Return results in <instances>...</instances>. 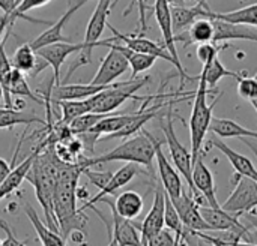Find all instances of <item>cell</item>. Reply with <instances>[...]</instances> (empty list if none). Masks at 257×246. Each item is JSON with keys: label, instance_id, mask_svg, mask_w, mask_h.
I'll return each mask as SVG.
<instances>
[{"label": "cell", "instance_id": "cell-1", "mask_svg": "<svg viewBox=\"0 0 257 246\" xmlns=\"http://www.w3.org/2000/svg\"><path fill=\"white\" fill-rule=\"evenodd\" d=\"M83 168L78 164H66L57 159L56 189L53 198V210L59 234L66 242L71 233L81 231L86 227L87 216L77 209L75 189Z\"/></svg>", "mask_w": 257, "mask_h": 246}, {"label": "cell", "instance_id": "cell-2", "mask_svg": "<svg viewBox=\"0 0 257 246\" xmlns=\"http://www.w3.org/2000/svg\"><path fill=\"white\" fill-rule=\"evenodd\" d=\"M155 141L157 138L152 134H149V131L142 128L139 134H136L130 140H125L122 144H119L113 150H108L95 158L81 156L75 164H78L84 170V168H90V167L101 165L105 162L122 161L128 164L145 165L152 170V164L155 159Z\"/></svg>", "mask_w": 257, "mask_h": 246}, {"label": "cell", "instance_id": "cell-3", "mask_svg": "<svg viewBox=\"0 0 257 246\" xmlns=\"http://www.w3.org/2000/svg\"><path fill=\"white\" fill-rule=\"evenodd\" d=\"M56 167H57V158L54 155L53 146H48L38 153L26 179L35 188L36 198L42 206L44 216L47 221L45 225L50 230L59 233L54 218V210H53V198L56 189Z\"/></svg>", "mask_w": 257, "mask_h": 246}, {"label": "cell", "instance_id": "cell-4", "mask_svg": "<svg viewBox=\"0 0 257 246\" xmlns=\"http://www.w3.org/2000/svg\"><path fill=\"white\" fill-rule=\"evenodd\" d=\"M199 86L197 90L194 92V105L190 117V137H191V161L193 164L196 162L197 158H200L202 146L205 143V137L209 129V123L212 116V110L218 101V98L223 93H218V96L214 99L212 104H208V95L212 92L206 87V83L202 75L197 77Z\"/></svg>", "mask_w": 257, "mask_h": 246}, {"label": "cell", "instance_id": "cell-5", "mask_svg": "<svg viewBox=\"0 0 257 246\" xmlns=\"http://www.w3.org/2000/svg\"><path fill=\"white\" fill-rule=\"evenodd\" d=\"M111 5H113V0H98L96 6H95V11L87 23V27H86V33H84V41L81 42L83 48L78 51V57L74 60V63L71 65L68 74H66V78L68 80L75 69H78L80 66H84V65H89L92 62V51L95 47H98V42L101 39V35L104 32V29L107 27V18L111 12Z\"/></svg>", "mask_w": 257, "mask_h": 246}, {"label": "cell", "instance_id": "cell-6", "mask_svg": "<svg viewBox=\"0 0 257 246\" xmlns=\"http://www.w3.org/2000/svg\"><path fill=\"white\" fill-rule=\"evenodd\" d=\"M149 81H151V78L145 77L142 80H130V81H122V83H113L108 89L92 96V99H93L92 113L110 114V111L117 110L128 99L142 101V96H136V93L142 87H145Z\"/></svg>", "mask_w": 257, "mask_h": 246}, {"label": "cell", "instance_id": "cell-7", "mask_svg": "<svg viewBox=\"0 0 257 246\" xmlns=\"http://www.w3.org/2000/svg\"><path fill=\"white\" fill-rule=\"evenodd\" d=\"M161 131L164 132V137H166V143L169 146V150H170V156H172V161L175 164V168L178 173L182 174V177L185 179L190 191L193 192V198L196 200V203L199 206H206L203 198L199 195V192L194 189L193 186V182H191V170H193V161H191V153L190 150L179 141V138L176 137V132H175V126H173V119H172V113L169 111L167 116H166V123H161Z\"/></svg>", "mask_w": 257, "mask_h": 246}, {"label": "cell", "instance_id": "cell-8", "mask_svg": "<svg viewBox=\"0 0 257 246\" xmlns=\"http://www.w3.org/2000/svg\"><path fill=\"white\" fill-rule=\"evenodd\" d=\"M154 14L158 23V27L161 30L163 35V41H164V47L167 50V53L172 56L173 62H175V68L178 69L179 75H181V89L184 87V84L187 81H194L197 80L196 77H190L187 74V71L184 69L178 50H176V41H175V35L172 30V18H170V5L167 0H155V6H154Z\"/></svg>", "mask_w": 257, "mask_h": 246}, {"label": "cell", "instance_id": "cell-9", "mask_svg": "<svg viewBox=\"0 0 257 246\" xmlns=\"http://www.w3.org/2000/svg\"><path fill=\"white\" fill-rule=\"evenodd\" d=\"M236 188L230 194V197L224 201L220 209L226 213L241 216L242 213L251 212L254 213L257 206V180L235 176Z\"/></svg>", "mask_w": 257, "mask_h": 246}, {"label": "cell", "instance_id": "cell-10", "mask_svg": "<svg viewBox=\"0 0 257 246\" xmlns=\"http://www.w3.org/2000/svg\"><path fill=\"white\" fill-rule=\"evenodd\" d=\"M107 27L110 29V32L113 33V38H116L122 45H125L126 48L136 51V53H142L146 56H152L155 59H163L167 60L169 63H172L175 66V62L172 59V56L167 53L166 47L163 44H158L155 41H151L142 35H125L122 32H119L116 27H113L110 23H107Z\"/></svg>", "mask_w": 257, "mask_h": 246}, {"label": "cell", "instance_id": "cell-11", "mask_svg": "<svg viewBox=\"0 0 257 246\" xmlns=\"http://www.w3.org/2000/svg\"><path fill=\"white\" fill-rule=\"evenodd\" d=\"M164 207H166V192L161 186H157L155 197L149 213L142 224H134L139 233H142V245L146 246L148 240L154 237L164 228Z\"/></svg>", "mask_w": 257, "mask_h": 246}, {"label": "cell", "instance_id": "cell-12", "mask_svg": "<svg viewBox=\"0 0 257 246\" xmlns=\"http://www.w3.org/2000/svg\"><path fill=\"white\" fill-rule=\"evenodd\" d=\"M170 201H172L175 210L178 212L181 222L191 234L211 231L199 212V204L196 203V200L191 195H187L185 192H182L178 198L170 200Z\"/></svg>", "mask_w": 257, "mask_h": 246}, {"label": "cell", "instance_id": "cell-13", "mask_svg": "<svg viewBox=\"0 0 257 246\" xmlns=\"http://www.w3.org/2000/svg\"><path fill=\"white\" fill-rule=\"evenodd\" d=\"M107 48H110V51L102 59L95 77L90 81V84H93V86H110L120 75H123L130 68L128 62L122 56V53H119L113 47H107Z\"/></svg>", "mask_w": 257, "mask_h": 246}, {"label": "cell", "instance_id": "cell-14", "mask_svg": "<svg viewBox=\"0 0 257 246\" xmlns=\"http://www.w3.org/2000/svg\"><path fill=\"white\" fill-rule=\"evenodd\" d=\"M83 48L81 44H71V42H59V44H53V45H47L42 47L39 50H36V56L39 59H42L48 66L53 68V81L54 86L60 84V69L62 65L65 63V60L74 54L78 53Z\"/></svg>", "mask_w": 257, "mask_h": 246}, {"label": "cell", "instance_id": "cell-15", "mask_svg": "<svg viewBox=\"0 0 257 246\" xmlns=\"http://www.w3.org/2000/svg\"><path fill=\"white\" fill-rule=\"evenodd\" d=\"M161 144H163V141L157 138V141H155V161H157V165H158L160 180L163 183L161 188L164 189L166 195L170 200H175L184 192V186H182V180H181L179 173L169 162L164 152L161 150Z\"/></svg>", "mask_w": 257, "mask_h": 246}, {"label": "cell", "instance_id": "cell-16", "mask_svg": "<svg viewBox=\"0 0 257 246\" xmlns=\"http://www.w3.org/2000/svg\"><path fill=\"white\" fill-rule=\"evenodd\" d=\"M191 182L194 189L199 192L200 197L205 198V204L212 207V209H220V203L217 200L215 194V183H214V176L211 170L206 167L202 158H197L196 162L193 164L191 170Z\"/></svg>", "mask_w": 257, "mask_h": 246}, {"label": "cell", "instance_id": "cell-17", "mask_svg": "<svg viewBox=\"0 0 257 246\" xmlns=\"http://www.w3.org/2000/svg\"><path fill=\"white\" fill-rule=\"evenodd\" d=\"M199 212L211 231L250 233V228L245 227L239 221V216H236V215H230V213L223 212L221 209H212L209 206H199Z\"/></svg>", "mask_w": 257, "mask_h": 246}, {"label": "cell", "instance_id": "cell-18", "mask_svg": "<svg viewBox=\"0 0 257 246\" xmlns=\"http://www.w3.org/2000/svg\"><path fill=\"white\" fill-rule=\"evenodd\" d=\"M139 173H140L139 165H136V164H125L122 168H119L116 173H113L111 177H110V180L107 182V185H105L96 195H93L92 198H89V200L81 206V209H78V210H80V212H84L87 207H93L96 203H99V201H101L102 198H105L107 195L114 194V192H117L120 188H123L125 185H128Z\"/></svg>", "mask_w": 257, "mask_h": 246}, {"label": "cell", "instance_id": "cell-19", "mask_svg": "<svg viewBox=\"0 0 257 246\" xmlns=\"http://www.w3.org/2000/svg\"><path fill=\"white\" fill-rule=\"evenodd\" d=\"M99 203H105L111 209V224H113V237L111 240L116 243V246H143L142 239L139 234V230L136 228L133 221L120 218L113 206V201L110 200H101Z\"/></svg>", "mask_w": 257, "mask_h": 246}, {"label": "cell", "instance_id": "cell-20", "mask_svg": "<svg viewBox=\"0 0 257 246\" xmlns=\"http://www.w3.org/2000/svg\"><path fill=\"white\" fill-rule=\"evenodd\" d=\"M208 3L205 0L197 2L194 6H182V5H173L170 6V18H172V30L173 35H181L184 30H187L196 20L205 18V12L208 9Z\"/></svg>", "mask_w": 257, "mask_h": 246}, {"label": "cell", "instance_id": "cell-21", "mask_svg": "<svg viewBox=\"0 0 257 246\" xmlns=\"http://www.w3.org/2000/svg\"><path fill=\"white\" fill-rule=\"evenodd\" d=\"M111 86V84H110ZM110 86H93V84H59L51 86L50 99L54 102L59 101H81L98 95L99 92L108 89Z\"/></svg>", "mask_w": 257, "mask_h": 246}, {"label": "cell", "instance_id": "cell-22", "mask_svg": "<svg viewBox=\"0 0 257 246\" xmlns=\"http://www.w3.org/2000/svg\"><path fill=\"white\" fill-rule=\"evenodd\" d=\"M214 27V36L212 44L226 42V41H235V39H244V41H257L256 27L248 26H239V24H230L218 20H211Z\"/></svg>", "mask_w": 257, "mask_h": 246}, {"label": "cell", "instance_id": "cell-23", "mask_svg": "<svg viewBox=\"0 0 257 246\" xmlns=\"http://www.w3.org/2000/svg\"><path fill=\"white\" fill-rule=\"evenodd\" d=\"M208 131L214 132L218 138H241L250 147H253V146L247 141V138H257L256 131L244 128L242 125H239L238 122L230 120V119L212 117Z\"/></svg>", "mask_w": 257, "mask_h": 246}, {"label": "cell", "instance_id": "cell-24", "mask_svg": "<svg viewBox=\"0 0 257 246\" xmlns=\"http://www.w3.org/2000/svg\"><path fill=\"white\" fill-rule=\"evenodd\" d=\"M39 152H41V150H39L38 147H35V149L30 152V155L21 161V164L12 167L11 173L6 176L5 180L0 183V200H3L5 197L11 195L14 191H17V189L20 188V185L23 183V180L27 177V173L30 171V167H32V164H33V161H35V158L38 156Z\"/></svg>", "mask_w": 257, "mask_h": 246}, {"label": "cell", "instance_id": "cell-25", "mask_svg": "<svg viewBox=\"0 0 257 246\" xmlns=\"http://www.w3.org/2000/svg\"><path fill=\"white\" fill-rule=\"evenodd\" d=\"M105 47H113L119 53H122V56L128 62V66L131 68V80H136L139 74L151 69L155 65V62H157V59L152 57V56H146V54H142V53H136V51L126 48L116 38H108Z\"/></svg>", "mask_w": 257, "mask_h": 246}, {"label": "cell", "instance_id": "cell-26", "mask_svg": "<svg viewBox=\"0 0 257 246\" xmlns=\"http://www.w3.org/2000/svg\"><path fill=\"white\" fill-rule=\"evenodd\" d=\"M211 146H214L215 149H218L221 153H224V156L227 158V161L230 162V165L233 167V170L236 171L238 176L242 177H248L257 180V171L253 161L250 158H247L245 155H241L238 152H235L233 149H230L226 143H223L221 140H211L209 143Z\"/></svg>", "mask_w": 257, "mask_h": 246}, {"label": "cell", "instance_id": "cell-27", "mask_svg": "<svg viewBox=\"0 0 257 246\" xmlns=\"http://www.w3.org/2000/svg\"><path fill=\"white\" fill-rule=\"evenodd\" d=\"M205 18L208 20H218L230 24H239V26H248V27H256L257 26V5L251 3L250 6L241 8L238 11H230V12H214L211 8L206 9Z\"/></svg>", "mask_w": 257, "mask_h": 246}, {"label": "cell", "instance_id": "cell-28", "mask_svg": "<svg viewBox=\"0 0 257 246\" xmlns=\"http://www.w3.org/2000/svg\"><path fill=\"white\" fill-rule=\"evenodd\" d=\"M113 206H114L116 213L120 218L133 221L142 213L145 203H143V197L140 194H137L134 191H125L117 195Z\"/></svg>", "mask_w": 257, "mask_h": 246}, {"label": "cell", "instance_id": "cell-29", "mask_svg": "<svg viewBox=\"0 0 257 246\" xmlns=\"http://www.w3.org/2000/svg\"><path fill=\"white\" fill-rule=\"evenodd\" d=\"M69 17L66 14H63L57 21H53L51 26H48L47 30H44L38 38H35L29 45L33 51L47 47V45H53V44H59V42H69V39L66 36H63V27L68 23Z\"/></svg>", "mask_w": 257, "mask_h": 246}, {"label": "cell", "instance_id": "cell-30", "mask_svg": "<svg viewBox=\"0 0 257 246\" xmlns=\"http://www.w3.org/2000/svg\"><path fill=\"white\" fill-rule=\"evenodd\" d=\"M24 212L29 218V221L32 222L36 234H38V239L41 242L42 246H66V242L62 239V236L53 230H50L39 218V215L36 213V210L30 206V204H26L24 206Z\"/></svg>", "mask_w": 257, "mask_h": 246}, {"label": "cell", "instance_id": "cell-31", "mask_svg": "<svg viewBox=\"0 0 257 246\" xmlns=\"http://www.w3.org/2000/svg\"><path fill=\"white\" fill-rule=\"evenodd\" d=\"M247 74H248L247 71H241V72L229 71V69L223 65V62H221L218 57H215L209 65H205L203 69H202V72H200V75L203 77V80H205V83H206V87H208L209 90L215 89L217 83H218L221 78H224V77H232V78H235V80L238 81L241 77H244V75H247Z\"/></svg>", "mask_w": 257, "mask_h": 246}, {"label": "cell", "instance_id": "cell-32", "mask_svg": "<svg viewBox=\"0 0 257 246\" xmlns=\"http://www.w3.org/2000/svg\"><path fill=\"white\" fill-rule=\"evenodd\" d=\"M33 123L47 125L44 119L36 116L35 113H26L24 110H15L8 107H0V129L12 128L15 125H26L30 126Z\"/></svg>", "mask_w": 257, "mask_h": 246}, {"label": "cell", "instance_id": "cell-33", "mask_svg": "<svg viewBox=\"0 0 257 246\" xmlns=\"http://www.w3.org/2000/svg\"><path fill=\"white\" fill-rule=\"evenodd\" d=\"M136 117V113L133 114H108L105 119L99 120L89 132L96 135H113L122 131L130 122H133Z\"/></svg>", "mask_w": 257, "mask_h": 246}, {"label": "cell", "instance_id": "cell-34", "mask_svg": "<svg viewBox=\"0 0 257 246\" xmlns=\"http://www.w3.org/2000/svg\"><path fill=\"white\" fill-rule=\"evenodd\" d=\"M188 38L184 39L185 45L184 47H188L191 44H197V45H202V44H208V42H212V36H214V27H212V21L208 20V18H199L196 20L188 29H187V33H185Z\"/></svg>", "mask_w": 257, "mask_h": 246}, {"label": "cell", "instance_id": "cell-35", "mask_svg": "<svg viewBox=\"0 0 257 246\" xmlns=\"http://www.w3.org/2000/svg\"><path fill=\"white\" fill-rule=\"evenodd\" d=\"M60 110H62V119L60 123L63 125H69L74 119L92 113L93 110V99L87 98V99H81V101H59L56 102Z\"/></svg>", "mask_w": 257, "mask_h": 246}, {"label": "cell", "instance_id": "cell-36", "mask_svg": "<svg viewBox=\"0 0 257 246\" xmlns=\"http://www.w3.org/2000/svg\"><path fill=\"white\" fill-rule=\"evenodd\" d=\"M8 90L11 96H18V98H29L30 101H35L39 105H44V99L42 96L39 98L36 93L32 92V89L27 84V80L24 77L23 72L17 71L12 68L11 71V77H9V84H8Z\"/></svg>", "mask_w": 257, "mask_h": 246}, {"label": "cell", "instance_id": "cell-37", "mask_svg": "<svg viewBox=\"0 0 257 246\" xmlns=\"http://www.w3.org/2000/svg\"><path fill=\"white\" fill-rule=\"evenodd\" d=\"M9 35H11V30L6 32L5 38L0 42V86H2V90H3V107L12 108L14 101H12V96L9 95V90H8L12 65H11L9 57L6 56V51H5V44H6V39L9 38Z\"/></svg>", "mask_w": 257, "mask_h": 246}, {"label": "cell", "instance_id": "cell-38", "mask_svg": "<svg viewBox=\"0 0 257 246\" xmlns=\"http://www.w3.org/2000/svg\"><path fill=\"white\" fill-rule=\"evenodd\" d=\"M36 62H38V56H36V53L30 48L29 44L20 45V47L15 50V53H14V56H12V59H11V65H12L14 69L20 71V72H23V74L27 72V74H30V75H32V72H33L35 68H36Z\"/></svg>", "mask_w": 257, "mask_h": 246}, {"label": "cell", "instance_id": "cell-39", "mask_svg": "<svg viewBox=\"0 0 257 246\" xmlns=\"http://www.w3.org/2000/svg\"><path fill=\"white\" fill-rule=\"evenodd\" d=\"M108 114H99V113H87V114H83L77 119H74L68 126H69V131L72 132V135H81V134H86L89 132L99 120L105 119Z\"/></svg>", "mask_w": 257, "mask_h": 246}, {"label": "cell", "instance_id": "cell-40", "mask_svg": "<svg viewBox=\"0 0 257 246\" xmlns=\"http://www.w3.org/2000/svg\"><path fill=\"white\" fill-rule=\"evenodd\" d=\"M18 2H20V0H0V9L3 11L5 15L11 17L14 21H17V20H24V21L33 23V24H42V26H51V24H53V21H48V20H39V18H35V17L17 14Z\"/></svg>", "mask_w": 257, "mask_h": 246}, {"label": "cell", "instance_id": "cell-41", "mask_svg": "<svg viewBox=\"0 0 257 246\" xmlns=\"http://www.w3.org/2000/svg\"><path fill=\"white\" fill-rule=\"evenodd\" d=\"M238 93L242 99L248 101L254 110L257 108V81L254 77L244 75L238 80Z\"/></svg>", "mask_w": 257, "mask_h": 246}, {"label": "cell", "instance_id": "cell-42", "mask_svg": "<svg viewBox=\"0 0 257 246\" xmlns=\"http://www.w3.org/2000/svg\"><path fill=\"white\" fill-rule=\"evenodd\" d=\"M229 45L224 44L223 47L221 45H217V44H212V42H208V44H202L196 48V56L197 59L202 62V65H209L215 57H218V53L221 50H226Z\"/></svg>", "mask_w": 257, "mask_h": 246}, {"label": "cell", "instance_id": "cell-43", "mask_svg": "<svg viewBox=\"0 0 257 246\" xmlns=\"http://www.w3.org/2000/svg\"><path fill=\"white\" fill-rule=\"evenodd\" d=\"M81 174L83 176H86L87 179H89V182L92 183V185H95L99 191L107 185V182L110 180V177H111V171H92L90 168H84L83 171H81Z\"/></svg>", "mask_w": 257, "mask_h": 246}, {"label": "cell", "instance_id": "cell-44", "mask_svg": "<svg viewBox=\"0 0 257 246\" xmlns=\"http://www.w3.org/2000/svg\"><path fill=\"white\" fill-rule=\"evenodd\" d=\"M146 246H175V236L169 230H161L148 240Z\"/></svg>", "mask_w": 257, "mask_h": 246}, {"label": "cell", "instance_id": "cell-45", "mask_svg": "<svg viewBox=\"0 0 257 246\" xmlns=\"http://www.w3.org/2000/svg\"><path fill=\"white\" fill-rule=\"evenodd\" d=\"M0 228L6 233V239L5 240H2V245L3 246H26L24 242H21V240H18L17 237H15V234H14V231H12V228L9 227V224L6 222V221H3V219H0Z\"/></svg>", "mask_w": 257, "mask_h": 246}, {"label": "cell", "instance_id": "cell-46", "mask_svg": "<svg viewBox=\"0 0 257 246\" xmlns=\"http://www.w3.org/2000/svg\"><path fill=\"white\" fill-rule=\"evenodd\" d=\"M23 140H24V137L20 138V141H18V144H17V150H15V153H14V161H12L11 164H9L6 159L0 158V183L6 179V176L11 173L12 167L15 165V159H17V156H18V150H20V147H21V144H23Z\"/></svg>", "mask_w": 257, "mask_h": 246}, {"label": "cell", "instance_id": "cell-47", "mask_svg": "<svg viewBox=\"0 0 257 246\" xmlns=\"http://www.w3.org/2000/svg\"><path fill=\"white\" fill-rule=\"evenodd\" d=\"M50 0H20L18 2V6H17V14L27 15L29 11L35 9V8H39V6H44Z\"/></svg>", "mask_w": 257, "mask_h": 246}, {"label": "cell", "instance_id": "cell-48", "mask_svg": "<svg viewBox=\"0 0 257 246\" xmlns=\"http://www.w3.org/2000/svg\"><path fill=\"white\" fill-rule=\"evenodd\" d=\"M14 24H15V21H14L11 17H8V15H5V14L0 15V42H2V39L5 38L3 35H5L6 32L12 30Z\"/></svg>", "mask_w": 257, "mask_h": 246}, {"label": "cell", "instance_id": "cell-49", "mask_svg": "<svg viewBox=\"0 0 257 246\" xmlns=\"http://www.w3.org/2000/svg\"><path fill=\"white\" fill-rule=\"evenodd\" d=\"M87 2H90V0H69V3H68V11L65 12L69 18L81 8V6H84Z\"/></svg>", "mask_w": 257, "mask_h": 246}, {"label": "cell", "instance_id": "cell-50", "mask_svg": "<svg viewBox=\"0 0 257 246\" xmlns=\"http://www.w3.org/2000/svg\"><path fill=\"white\" fill-rule=\"evenodd\" d=\"M233 246H256L254 243H251V242H238V243H235Z\"/></svg>", "mask_w": 257, "mask_h": 246}, {"label": "cell", "instance_id": "cell-51", "mask_svg": "<svg viewBox=\"0 0 257 246\" xmlns=\"http://www.w3.org/2000/svg\"><path fill=\"white\" fill-rule=\"evenodd\" d=\"M167 2H169L170 6H173V5H181V3H182V0H167Z\"/></svg>", "mask_w": 257, "mask_h": 246}, {"label": "cell", "instance_id": "cell-52", "mask_svg": "<svg viewBox=\"0 0 257 246\" xmlns=\"http://www.w3.org/2000/svg\"><path fill=\"white\" fill-rule=\"evenodd\" d=\"M0 107H3V90H2V86H0Z\"/></svg>", "mask_w": 257, "mask_h": 246}, {"label": "cell", "instance_id": "cell-53", "mask_svg": "<svg viewBox=\"0 0 257 246\" xmlns=\"http://www.w3.org/2000/svg\"><path fill=\"white\" fill-rule=\"evenodd\" d=\"M107 246H116V243H114L113 240H110V243H108V245H107Z\"/></svg>", "mask_w": 257, "mask_h": 246}, {"label": "cell", "instance_id": "cell-54", "mask_svg": "<svg viewBox=\"0 0 257 246\" xmlns=\"http://www.w3.org/2000/svg\"><path fill=\"white\" fill-rule=\"evenodd\" d=\"M193 2H200V0H193Z\"/></svg>", "mask_w": 257, "mask_h": 246}, {"label": "cell", "instance_id": "cell-55", "mask_svg": "<svg viewBox=\"0 0 257 246\" xmlns=\"http://www.w3.org/2000/svg\"><path fill=\"white\" fill-rule=\"evenodd\" d=\"M0 246H3V245H2V240H0Z\"/></svg>", "mask_w": 257, "mask_h": 246}, {"label": "cell", "instance_id": "cell-56", "mask_svg": "<svg viewBox=\"0 0 257 246\" xmlns=\"http://www.w3.org/2000/svg\"><path fill=\"white\" fill-rule=\"evenodd\" d=\"M227 246H232V245H227Z\"/></svg>", "mask_w": 257, "mask_h": 246}]
</instances>
